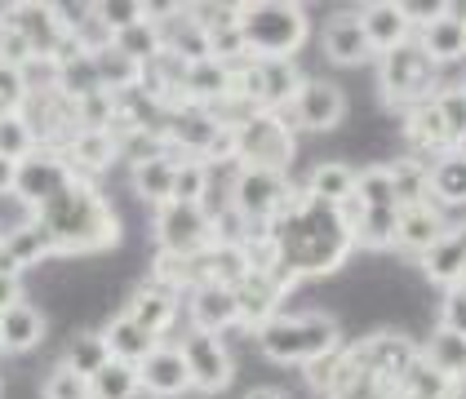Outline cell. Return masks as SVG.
Masks as SVG:
<instances>
[{
    "label": "cell",
    "instance_id": "cell-1",
    "mask_svg": "<svg viewBox=\"0 0 466 399\" xmlns=\"http://www.w3.org/2000/svg\"><path fill=\"white\" fill-rule=\"evenodd\" d=\"M271 240H276V271L289 280H302V275H324L333 271L347 249L356 244L351 240V226L338 214V204H324L316 195H298L280 209V218L271 222Z\"/></svg>",
    "mask_w": 466,
    "mask_h": 399
},
{
    "label": "cell",
    "instance_id": "cell-2",
    "mask_svg": "<svg viewBox=\"0 0 466 399\" xmlns=\"http://www.w3.org/2000/svg\"><path fill=\"white\" fill-rule=\"evenodd\" d=\"M32 218L45 226L54 254H98V249H111L120 235L111 204L76 169L49 200H40L32 209Z\"/></svg>",
    "mask_w": 466,
    "mask_h": 399
},
{
    "label": "cell",
    "instance_id": "cell-3",
    "mask_svg": "<svg viewBox=\"0 0 466 399\" xmlns=\"http://www.w3.org/2000/svg\"><path fill=\"white\" fill-rule=\"evenodd\" d=\"M338 324L320 315V311H307V315H276L258 328V346L271 364H320L324 355L338 351Z\"/></svg>",
    "mask_w": 466,
    "mask_h": 399
},
{
    "label": "cell",
    "instance_id": "cell-4",
    "mask_svg": "<svg viewBox=\"0 0 466 399\" xmlns=\"http://www.w3.org/2000/svg\"><path fill=\"white\" fill-rule=\"evenodd\" d=\"M307 9L289 5V0H258L240 5V40L249 49V58H293L307 45Z\"/></svg>",
    "mask_w": 466,
    "mask_h": 399
},
{
    "label": "cell",
    "instance_id": "cell-5",
    "mask_svg": "<svg viewBox=\"0 0 466 399\" xmlns=\"http://www.w3.org/2000/svg\"><path fill=\"white\" fill-rule=\"evenodd\" d=\"M302 75L293 67V58H245L231 72V98H245L253 111H280L298 98Z\"/></svg>",
    "mask_w": 466,
    "mask_h": 399
},
{
    "label": "cell",
    "instance_id": "cell-6",
    "mask_svg": "<svg viewBox=\"0 0 466 399\" xmlns=\"http://www.w3.org/2000/svg\"><path fill=\"white\" fill-rule=\"evenodd\" d=\"M231 134H236V155L249 169H276V174H285V165L293 160V129L285 125V115L249 111L240 125H231Z\"/></svg>",
    "mask_w": 466,
    "mask_h": 399
},
{
    "label": "cell",
    "instance_id": "cell-7",
    "mask_svg": "<svg viewBox=\"0 0 466 399\" xmlns=\"http://www.w3.org/2000/svg\"><path fill=\"white\" fill-rule=\"evenodd\" d=\"M431 80H435V63L427 54L404 40L382 54V67H378V85H382V98L391 107H418L431 98Z\"/></svg>",
    "mask_w": 466,
    "mask_h": 399
},
{
    "label": "cell",
    "instance_id": "cell-8",
    "mask_svg": "<svg viewBox=\"0 0 466 399\" xmlns=\"http://www.w3.org/2000/svg\"><path fill=\"white\" fill-rule=\"evenodd\" d=\"M156 240L160 254L174 262H196L214 249V226H209V209L205 204H160L156 214Z\"/></svg>",
    "mask_w": 466,
    "mask_h": 399
},
{
    "label": "cell",
    "instance_id": "cell-9",
    "mask_svg": "<svg viewBox=\"0 0 466 399\" xmlns=\"http://www.w3.org/2000/svg\"><path fill=\"white\" fill-rule=\"evenodd\" d=\"M289 200V182L285 174H276V169H240L236 174V186H231V209H236V218L249 222V226H271V222L280 218V209H285Z\"/></svg>",
    "mask_w": 466,
    "mask_h": 399
},
{
    "label": "cell",
    "instance_id": "cell-10",
    "mask_svg": "<svg viewBox=\"0 0 466 399\" xmlns=\"http://www.w3.org/2000/svg\"><path fill=\"white\" fill-rule=\"evenodd\" d=\"M178 351H182L187 377H191V386H196V391H205V395H218V391H227V382H231V355H227L222 337H214V333H200V328H191V333L182 337Z\"/></svg>",
    "mask_w": 466,
    "mask_h": 399
},
{
    "label": "cell",
    "instance_id": "cell-11",
    "mask_svg": "<svg viewBox=\"0 0 466 399\" xmlns=\"http://www.w3.org/2000/svg\"><path fill=\"white\" fill-rule=\"evenodd\" d=\"M329 386V399H395L400 382L382 377L373 364L360 360V351H347L333 360V377L324 382Z\"/></svg>",
    "mask_w": 466,
    "mask_h": 399
},
{
    "label": "cell",
    "instance_id": "cell-12",
    "mask_svg": "<svg viewBox=\"0 0 466 399\" xmlns=\"http://www.w3.org/2000/svg\"><path fill=\"white\" fill-rule=\"evenodd\" d=\"M289 275L280 271H249L245 280H240V289H236V315H240V324L249 328H262L267 320H276V306H280V297L289 293Z\"/></svg>",
    "mask_w": 466,
    "mask_h": 399
},
{
    "label": "cell",
    "instance_id": "cell-13",
    "mask_svg": "<svg viewBox=\"0 0 466 399\" xmlns=\"http://www.w3.org/2000/svg\"><path fill=\"white\" fill-rule=\"evenodd\" d=\"M342 89L338 85H329V80H302V89H298V98L289 103V115H293V125L298 129H311V134H324V129H333L338 120H342Z\"/></svg>",
    "mask_w": 466,
    "mask_h": 399
},
{
    "label": "cell",
    "instance_id": "cell-14",
    "mask_svg": "<svg viewBox=\"0 0 466 399\" xmlns=\"http://www.w3.org/2000/svg\"><path fill=\"white\" fill-rule=\"evenodd\" d=\"M5 27H14L36 49V58H58V49H63V23H58L54 5H9Z\"/></svg>",
    "mask_w": 466,
    "mask_h": 399
},
{
    "label": "cell",
    "instance_id": "cell-15",
    "mask_svg": "<svg viewBox=\"0 0 466 399\" xmlns=\"http://www.w3.org/2000/svg\"><path fill=\"white\" fill-rule=\"evenodd\" d=\"M134 373H138V386H143V391H151V395H160V399L191 391V377H187L182 351H178V346H165V342H156V351H151V355H147Z\"/></svg>",
    "mask_w": 466,
    "mask_h": 399
},
{
    "label": "cell",
    "instance_id": "cell-16",
    "mask_svg": "<svg viewBox=\"0 0 466 399\" xmlns=\"http://www.w3.org/2000/svg\"><path fill=\"white\" fill-rule=\"evenodd\" d=\"M187 311H191V328H200V333H222V328L240 324V315H236V293L222 289V284H196L191 289V302H187Z\"/></svg>",
    "mask_w": 466,
    "mask_h": 399
},
{
    "label": "cell",
    "instance_id": "cell-17",
    "mask_svg": "<svg viewBox=\"0 0 466 399\" xmlns=\"http://www.w3.org/2000/svg\"><path fill=\"white\" fill-rule=\"evenodd\" d=\"M324 58L338 63V67H360L373 58V45L364 40L356 14H333L329 27H324Z\"/></svg>",
    "mask_w": 466,
    "mask_h": 399
},
{
    "label": "cell",
    "instance_id": "cell-18",
    "mask_svg": "<svg viewBox=\"0 0 466 399\" xmlns=\"http://www.w3.org/2000/svg\"><path fill=\"white\" fill-rule=\"evenodd\" d=\"M435 240H444V214L431 200L427 204H404L400 209V231H395V249L422 257Z\"/></svg>",
    "mask_w": 466,
    "mask_h": 399
},
{
    "label": "cell",
    "instance_id": "cell-19",
    "mask_svg": "<svg viewBox=\"0 0 466 399\" xmlns=\"http://www.w3.org/2000/svg\"><path fill=\"white\" fill-rule=\"evenodd\" d=\"M427 200L440 209H462L466 204V151H444L427 165Z\"/></svg>",
    "mask_w": 466,
    "mask_h": 399
},
{
    "label": "cell",
    "instance_id": "cell-20",
    "mask_svg": "<svg viewBox=\"0 0 466 399\" xmlns=\"http://www.w3.org/2000/svg\"><path fill=\"white\" fill-rule=\"evenodd\" d=\"M360 27H364V40L373 45V54H387L395 45H404L409 40V23H404V9L395 5V0H373V5H364L356 14Z\"/></svg>",
    "mask_w": 466,
    "mask_h": 399
},
{
    "label": "cell",
    "instance_id": "cell-21",
    "mask_svg": "<svg viewBox=\"0 0 466 399\" xmlns=\"http://www.w3.org/2000/svg\"><path fill=\"white\" fill-rule=\"evenodd\" d=\"M129 320L138 328H147L151 337H160L165 328L174 324V315H178V297H174V289L169 284H143V289L129 297V311H125Z\"/></svg>",
    "mask_w": 466,
    "mask_h": 399
},
{
    "label": "cell",
    "instance_id": "cell-22",
    "mask_svg": "<svg viewBox=\"0 0 466 399\" xmlns=\"http://www.w3.org/2000/svg\"><path fill=\"white\" fill-rule=\"evenodd\" d=\"M418 49L427 54L431 63H453V58H462L466 54V14L462 9H453V5H449L431 27H422Z\"/></svg>",
    "mask_w": 466,
    "mask_h": 399
},
{
    "label": "cell",
    "instance_id": "cell-23",
    "mask_svg": "<svg viewBox=\"0 0 466 399\" xmlns=\"http://www.w3.org/2000/svg\"><path fill=\"white\" fill-rule=\"evenodd\" d=\"M418 262H422L431 284H444V289L466 284V249H462V240H458V231H444V240H435Z\"/></svg>",
    "mask_w": 466,
    "mask_h": 399
},
{
    "label": "cell",
    "instance_id": "cell-24",
    "mask_svg": "<svg viewBox=\"0 0 466 399\" xmlns=\"http://www.w3.org/2000/svg\"><path fill=\"white\" fill-rule=\"evenodd\" d=\"M103 342H107V355L116 364H129V368H138V364L156 351V337L138 328L129 315H116L107 328H103Z\"/></svg>",
    "mask_w": 466,
    "mask_h": 399
},
{
    "label": "cell",
    "instance_id": "cell-25",
    "mask_svg": "<svg viewBox=\"0 0 466 399\" xmlns=\"http://www.w3.org/2000/svg\"><path fill=\"white\" fill-rule=\"evenodd\" d=\"M174 178H178V160H169V155H138V165H134V191L151 200L156 209L160 204H169L174 200Z\"/></svg>",
    "mask_w": 466,
    "mask_h": 399
},
{
    "label": "cell",
    "instance_id": "cell-26",
    "mask_svg": "<svg viewBox=\"0 0 466 399\" xmlns=\"http://www.w3.org/2000/svg\"><path fill=\"white\" fill-rule=\"evenodd\" d=\"M427 368L431 373H440L444 382H462L466 377V333L458 328H435V337L427 342Z\"/></svg>",
    "mask_w": 466,
    "mask_h": 399
},
{
    "label": "cell",
    "instance_id": "cell-27",
    "mask_svg": "<svg viewBox=\"0 0 466 399\" xmlns=\"http://www.w3.org/2000/svg\"><path fill=\"white\" fill-rule=\"evenodd\" d=\"M404 138H409L413 146H422V151H435V155H444V151H458L431 98H427V103H418V107L404 111Z\"/></svg>",
    "mask_w": 466,
    "mask_h": 399
},
{
    "label": "cell",
    "instance_id": "cell-28",
    "mask_svg": "<svg viewBox=\"0 0 466 399\" xmlns=\"http://www.w3.org/2000/svg\"><path fill=\"white\" fill-rule=\"evenodd\" d=\"M178 94H187L191 103H205V98H231V67H222L214 58L205 63H191L178 72Z\"/></svg>",
    "mask_w": 466,
    "mask_h": 399
},
{
    "label": "cell",
    "instance_id": "cell-29",
    "mask_svg": "<svg viewBox=\"0 0 466 399\" xmlns=\"http://www.w3.org/2000/svg\"><path fill=\"white\" fill-rule=\"evenodd\" d=\"M45 337V315L36 306L18 302L9 311H0V351H32Z\"/></svg>",
    "mask_w": 466,
    "mask_h": 399
},
{
    "label": "cell",
    "instance_id": "cell-30",
    "mask_svg": "<svg viewBox=\"0 0 466 399\" xmlns=\"http://www.w3.org/2000/svg\"><path fill=\"white\" fill-rule=\"evenodd\" d=\"M116 155H120V138L111 129H80L72 138V169L103 174V169L116 165Z\"/></svg>",
    "mask_w": 466,
    "mask_h": 399
},
{
    "label": "cell",
    "instance_id": "cell-31",
    "mask_svg": "<svg viewBox=\"0 0 466 399\" xmlns=\"http://www.w3.org/2000/svg\"><path fill=\"white\" fill-rule=\"evenodd\" d=\"M0 254L9 257V266L18 271V266H32V262H40L45 254H54V244H49L45 226H40V222L32 218L27 226H18V231L0 235Z\"/></svg>",
    "mask_w": 466,
    "mask_h": 399
},
{
    "label": "cell",
    "instance_id": "cell-32",
    "mask_svg": "<svg viewBox=\"0 0 466 399\" xmlns=\"http://www.w3.org/2000/svg\"><path fill=\"white\" fill-rule=\"evenodd\" d=\"M94 72H98V85L107 89V94H125V89H134L138 80H143V67L138 63H129L120 49H111V45H98L94 54Z\"/></svg>",
    "mask_w": 466,
    "mask_h": 399
},
{
    "label": "cell",
    "instance_id": "cell-33",
    "mask_svg": "<svg viewBox=\"0 0 466 399\" xmlns=\"http://www.w3.org/2000/svg\"><path fill=\"white\" fill-rule=\"evenodd\" d=\"M307 195H316V200H324V204H342V200H351V195H356V169H347V165H338V160L316 165L311 178H307Z\"/></svg>",
    "mask_w": 466,
    "mask_h": 399
},
{
    "label": "cell",
    "instance_id": "cell-34",
    "mask_svg": "<svg viewBox=\"0 0 466 399\" xmlns=\"http://www.w3.org/2000/svg\"><path fill=\"white\" fill-rule=\"evenodd\" d=\"M395 231H400V209H360L351 222V240L364 249H395Z\"/></svg>",
    "mask_w": 466,
    "mask_h": 399
},
{
    "label": "cell",
    "instance_id": "cell-35",
    "mask_svg": "<svg viewBox=\"0 0 466 399\" xmlns=\"http://www.w3.org/2000/svg\"><path fill=\"white\" fill-rule=\"evenodd\" d=\"M111 49H120L129 63H138V67H147V63H156L160 58V32H156V23H151V14H147V23H138V27H129V32H120V36L107 40Z\"/></svg>",
    "mask_w": 466,
    "mask_h": 399
},
{
    "label": "cell",
    "instance_id": "cell-36",
    "mask_svg": "<svg viewBox=\"0 0 466 399\" xmlns=\"http://www.w3.org/2000/svg\"><path fill=\"white\" fill-rule=\"evenodd\" d=\"M138 391H143V386H138V373H134L129 364L111 360L107 368H98V373L89 377V399H134Z\"/></svg>",
    "mask_w": 466,
    "mask_h": 399
},
{
    "label": "cell",
    "instance_id": "cell-37",
    "mask_svg": "<svg viewBox=\"0 0 466 399\" xmlns=\"http://www.w3.org/2000/svg\"><path fill=\"white\" fill-rule=\"evenodd\" d=\"M63 364H67L72 373H80V377H94L98 368H107L111 355H107L103 333H80V337H72V346H67Z\"/></svg>",
    "mask_w": 466,
    "mask_h": 399
},
{
    "label": "cell",
    "instance_id": "cell-38",
    "mask_svg": "<svg viewBox=\"0 0 466 399\" xmlns=\"http://www.w3.org/2000/svg\"><path fill=\"white\" fill-rule=\"evenodd\" d=\"M94 23L111 40L120 32H129V27H138V23H147V5L143 0H103V5H94Z\"/></svg>",
    "mask_w": 466,
    "mask_h": 399
},
{
    "label": "cell",
    "instance_id": "cell-39",
    "mask_svg": "<svg viewBox=\"0 0 466 399\" xmlns=\"http://www.w3.org/2000/svg\"><path fill=\"white\" fill-rule=\"evenodd\" d=\"M395 186V204H427V165L422 160H400L387 169Z\"/></svg>",
    "mask_w": 466,
    "mask_h": 399
},
{
    "label": "cell",
    "instance_id": "cell-40",
    "mask_svg": "<svg viewBox=\"0 0 466 399\" xmlns=\"http://www.w3.org/2000/svg\"><path fill=\"white\" fill-rule=\"evenodd\" d=\"M0 155H5V160H14V165H23L27 155H36V129L27 125V115H23V111L0 120Z\"/></svg>",
    "mask_w": 466,
    "mask_h": 399
},
{
    "label": "cell",
    "instance_id": "cell-41",
    "mask_svg": "<svg viewBox=\"0 0 466 399\" xmlns=\"http://www.w3.org/2000/svg\"><path fill=\"white\" fill-rule=\"evenodd\" d=\"M356 204L360 209H400L395 204V186L387 169H364L356 174Z\"/></svg>",
    "mask_w": 466,
    "mask_h": 399
},
{
    "label": "cell",
    "instance_id": "cell-42",
    "mask_svg": "<svg viewBox=\"0 0 466 399\" xmlns=\"http://www.w3.org/2000/svg\"><path fill=\"white\" fill-rule=\"evenodd\" d=\"M431 103H435V111H440V120H444V129H449L453 146L462 151V143H466V85L431 94Z\"/></svg>",
    "mask_w": 466,
    "mask_h": 399
},
{
    "label": "cell",
    "instance_id": "cell-43",
    "mask_svg": "<svg viewBox=\"0 0 466 399\" xmlns=\"http://www.w3.org/2000/svg\"><path fill=\"white\" fill-rule=\"evenodd\" d=\"M205 195H209V165L182 160L174 178V204H205Z\"/></svg>",
    "mask_w": 466,
    "mask_h": 399
},
{
    "label": "cell",
    "instance_id": "cell-44",
    "mask_svg": "<svg viewBox=\"0 0 466 399\" xmlns=\"http://www.w3.org/2000/svg\"><path fill=\"white\" fill-rule=\"evenodd\" d=\"M45 399H89V377H80L67 364H58L45 377Z\"/></svg>",
    "mask_w": 466,
    "mask_h": 399
},
{
    "label": "cell",
    "instance_id": "cell-45",
    "mask_svg": "<svg viewBox=\"0 0 466 399\" xmlns=\"http://www.w3.org/2000/svg\"><path fill=\"white\" fill-rule=\"evenodd\" d=\"M32 63H36V49L18 36L14 27H5V23H0V67L23 72V67H32Z\"/></svg>",
    "mask_w": 466,
    "mask_h": 399
},
{
    "label": "cell",
    "instance_id": "cell-46",
    "mask_svg": "<svg viewBox=\"0 0 466 399\" xmlns=\"http://www.w3.org/2000/svg\"><path fill=\"white\" fill-rule=\"evenodd\" d=\"M23 107H27V75L14 72V67H0V120L18 115Z\"/></svg>",
    "mask_w": 466,
    "mask_h": 399
},
{
    "label": "cell",
    "instance_id": "cell-47",
    "mask_svg": "<svg viewBox=\"0 0 466 399\" xmlns=\"http://www.w3.org/2000/svg\"><path fill=\"white\" fill-rule=\"evenodd\" d=\"M400 9H404V23L422 32V27H431V23H435L449 5H440V0H409V5H400Z\"/></svg>",
    "mask_w": 466,
    "mask_h": 399
},
{
    "label": "cell",
    "instance_id": "cell-48",
    "mask_svg": "<svg viewBox=\"0 0 466 399\" xmlns=\"http://www.w3.org/2000/svg\"><path fill=\"white\" fill-rule=\"evenodd\" d=\"M18 302H23L18 275H14V271H0V311H9V306H18Z\"/></svg>",
    "mask_w": 466,
    "mask_h": 399
},
{
    "label": "cell",
    "instance_id": "cell-49",
    "mask_svg": "<svg viewBox=\"0 0 466 399\" xmlns=\"http://www.w3.org/2000/svg\"><path fill=\"white\" fill-rule=\"evenodd\" d=\"M14 182H18V165L0 155V195H9V191H14Z\"/></svg>",
    "mask_w": 466,
    "mask_h": 399
},
{
    "label": "cell",
    "instance_id": "cell-50",
    "mask_svg": "<svg viewBox=\"0 0 466 399\" xmlns=\"http://www.w3.org/2000/svg\"><path fill=\"white\" fill-rule=\"evenodd\" d=\"M245 399H289L285 391H271V386H258V391H249Z\"/></svg>",
    "mask_w": 466,
    "mask_h": 399
},
{
    "label": "cell",
    "instance_id": "cell-51",
    "mask_svg": "<svg viewBox=\"0 0 466 399\" xmlns=\"http://www.w3.org/2000/svg\"><path fill=\"white\" fill-rule=\"evenodd\" d=\"M458 240H462V249H466V226H458Z\"/></svg>",
    "mask_w": 466,
    "mask_h": 399
}]
</instances>
